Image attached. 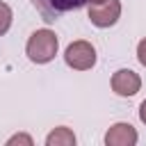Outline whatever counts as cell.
Returning a JSON list of instances; mask_svg holds the SVG:
<instances>
[{
    "label": "cell",
    "mask_w": 146,
    "mask_h": 146,
    "mask_svg": "<svg viewBox=\"0 0 146 146\" xmlns=\"http://www.w3.org/2000/svg\"><path fill=\"white\" fill-rule=\"evenodd\" d=\"M57 50H59V39L48 27H41L36 32H32L30 39H27V43H25V55L34 64H48V62H52L55 55H57Z\"/></svg>",
    "instance_id": "cell-1"
},
{
    "label": "cell",
    "mask_w": 146,
    "mask_h": 146,
    "mask_svg": "<svg viewBox=\"0 0 146 146\" xmlns=\"http://www.w3.org/2000/svg\"><path fill=\"white\" fill-rule=\"evenodd\" d=\"M64 62L73 71H89V68H94L96 66V48H94V43H89L84 39H78V41L68 43L66 50H64Z\"/></svg>",
    "instance_id": "cell-2"
},
{
    "label": "cell",
    "mask_w": 146,
    "mask_h": 146,
    "mask_svg": "<svg viewBox=\"0 0 146 146\" xmlns=\"http://www.w3.org/2000/svg\"><path fill=\"white\" fill-rule=\"evenodd\" d=\"M87 16L96 27H112L121 18V2L119 0H103V2L89 5Z\"/></svg>",
    "instance_id": "cell-3"
},
{
    "label": "cell",
    "mask_w": 146,
    "mask_h": 146,
    "mask_svg": "<svg viewBox=\"0 0 146 146\" xmlns=\"http://www.w3.org/2000/svg\"><path fill=\"white\" fill-rule=\"evenodd\" d=\"M110 87H112V91H114L116 96L130 98V96H135V94L141 89V78H139V73H135L132 68H119V71L112 75Z\"/></svg>",
    "instance_id": "cell-4"
},
{
    "label": "cell",
    "mask_w": 146,
    "mask_h": 146,
    "mask_svg": "<svg viewBox=\"0 0 146 146\" xmlns=\"http://www.w3.org/2000/svg\"><path fill=\"white\" fill-rule=\"evenodd\" d=\"M139 139L137 130L130 123H114L110 125V130L105 132V144L107 146H135Z\"/></svg>",
    "instance_id": "cell-5"
},
{
    "label": "cell",
    "mask_w": 146,
    "mask_h": 146,
    "mask_svg": "<svg viewBox=\"0 0 146 146\" xmlns=\"http://www.w3.org/2000/svg\"><path fill=\"white\" fill-rule=\"evenodd\" d=\"M75 144V135L71 128L66 125H59L55 128L48 137H46V146H73Z\"/></svg>",
    "instance_id": "cell-6"
},
{
    "label": "cell",
    "mask_w": 146,
    "mask_h": 146,
    "mask_svg": "<svg viewBox=\"0 0 146 146\" xmlns=\"http://www.w3.org/2000/svg\"><path fill=\"white\" fill-rule=\"evenodd\" d=\"M11 18H14L11 7H9L7 2H2V0H0V36H2V34H7V30L11 27Z\"/></svg>",
    "instance_id": "cell-7"
},
{
    "label": "cell",
    "mask_w": 146,
    "mask_h": 146,
    "mask_svg": "<svg viewBox=\"0 0 146 146\" xmlns=\"http://www.w3.org/2000/svg\"><path fill=\"white\" fill-rule=\"evenodd\" d=\"M48 2L55 11H71V9H80L82 5H87V0H48Z\"/></svg>",
    "instance_id": "cell-8"
},
{
    "label": "cell",
    "mask_w": 146,
    "mask_h": 146,
    "mask_svg": "<svg viewBox=\"0 0 146 146\" xmlns=\"http://www.w3.org/2000/svg\"><path fill=\"white\" fill-rule=\"evenodd\" d=\"M14 144H25V146H32V137L30 135H14V137H9L7 139V146H14Z\"/></svg>",
    "instance_id": "cell-9"
},
{
    "label": "cell",
    "mask_w": 146,
    "mask_h": 146,
    "mask_svg": "<svg viewBox=\"0 0 146 146\" xmlns=\"http://www.w3.org/2000/svg\"><path fill=\"white\" fill-rule=\"evenodd\" d=\"M137 59H139L141 66H146V36L137 43Z\"/></svg>",
    "instance_id": "cell-10"
},
{
    "label": "cell",
    "mask_w": 146,
    "mask_h": 146,
    "mask_svg": "<svg viewBox=\"0 0 146 146\" xmlns=\"http://www.w3.org/2000/svg\"><path fill=\"white\" fill-rule=\"evenodd\" d=\"M139 121L146 125V100H141V105H139Z\"/></svg>",
    "instance_id": "cell-11"
},
{
    "label": "cell",
    "mask_w": 146,
    "mask_h": 146,
    "mask_svg": "<svg viewBox=\"0 0 146 146\" xmlns=\"http://www.w3.org/2000/svg\"><path fill=\"white\" fill-rule=\"evenodd\" d=\"M89 5H96V2H103V0H87Z\"/></svg>",
    "instance_id": "cell-12"
}]
</instances>
